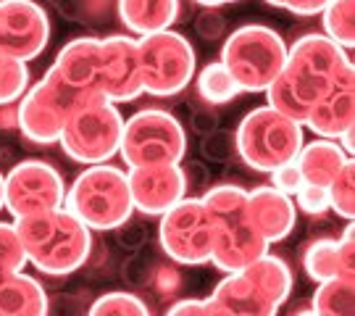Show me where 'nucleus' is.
<instances>
[{
	"label": "nucleus",
	"mask_w": 355,
	"mask_h": 316,
	"mask_svg": "<svg viewBox=\"0 0 355 316\" xmlns=\"http://www.w3.org/2000/svg\"><path fill=\"white\" fill-rule=\"evenodd\" d=\"M350 63L353 58L345 48L334 45L321 32H308L287 48L284 69L266 90V106L305 124L311 108L329 92Z\"/></svg>",
	"instance_id": "1"
},
{
	"label": "nucleus",
	"mask_w": 355,
	"mask_h": 316,
	"mask_svg": "<svg viewBox=\"0 0 355 316\" xmlns=\"http://www.w3.org/2000/svg\"><path fill=\"white\" fill-rule=\"evenodd\" d=\"M16 232L24 245L26 264L48 277L74 274L92 256V229H87L66 208L16 219Z\"/></svg>",
	"instance_id": "2"
},
{
	"label": "nucleus",
	"mask_w": 355,
	"mask_h": 316,
	"mask_svg": "<svg viewBox=\"0 0 355 316\" xmlns=\"http://www.w3.org/2000/svg\"><path fill=\"white\" fill-rule=\"evenodd\" d=\"M211 216V264L221 272H242L268 253V242L248 219V190L240 185H214L200 195Z\"/></svg>",
	"instance_id": "3"
},
{
	"label": "nucleus",
	"mask_w": 355,
	"mask_h": 316,
	"mask_svg": "<svg viewBox=\"0 0 355 316\" xmlns=\"http://www.w3.org/2000/svg\"><path fill=\"white\" fill-rule=\"evenodd\" d=\"M64 208L87 229L108 232L135 216L127 172L111 164L87 166L66 190Z\"/></svg>",
	"instance_id": "4"
},
{
	"label": "nucleus",
	"mask_w": 355,
	"mask_h": 316,
	"mask_svg": "<svg viewBox=\"0 0 355 316\" xmlns=\"http://www.w3.org/2000/svg\"><path fill=\"white\" fill-rule=\"evenodd\" d=\"M287 45L279 32L263 24H245L234 29L221 48V63L240 92H266L282 74Z\"/></svg>",
	"instance_id": "5"
},
{
	"label": "nucleus",
	"mask_w": 355,
	"mask_h": 316,
	"mask_svg": "<svg viewBox=\"0 0 355 316\" xmlns=\"http://www.w3.org/2000/svg\"><path fill=\"white\" fill-rule=\"evenodd\" d=\"M303 142V124L268 106L253 108L234 132L237 158H242L253 172L263 174H271L277 166L295 161Z\"/></svg>",
	"instance_id": "6"
},
{
	"label": "nucleus",
	"mask_w": 355,
	"mask_h": 316,
	"mask_svg": "<svg viewBox=\"0 0 355 316\" xmlns=\"http://www.w3.org/2000/svg\"><path fill=\"white\" fill-rule=\"evenodd\" d=\"M121 132H124L121 111L111 101L98 98V101L85 103L69 114L58 145L76 164H108L119 153Z\"/></svg>",
	"instance_id": "7"
},
{
	"label": "nucleus",
	"mask_w": 355,
	"mask_h": 316,
	"mask_svg": "<svg viewBox=\"0 0 355 316\" xmlns=\"http://www.w3.org/2000/svg\"><path fill=\"white\" fill-rule=\"evenodd\" d=\"M119 153L129 169L155 164H182L187 135L179 119L161 108H142L124 119Z\"/></svg>",
	"instance_id": "8"
},
{
	"label": "nucleus",
	"mask_w": 355,
	"mask_h": 316,
	"mask_svg": "<svg viewBox=\"0 0 355 316\" xmlns=\"http://www.w3.org/2000/svg\"><path fill=\"white\" fill-rule=\"evenodd\" d=\"M142 72V92L153 98H174L190 88L198 58L192 42L182 32L166 29L137 38Z\"/></svg>",
	"instance_id": "9"
},
{
	"label": "nucleus",
	"mask_w": 355,
	"mask_h": 316,
	"mask_svg": "<svg viewBox=\"0 0 355 316\" xmlns=\"http://www.w3.org/2000/svg\"><path fill=\"white\" fill-rule=\"evenodd\" d=\"M55 101L66 114L74 108L105 98L101 90V38H74L58 51L48 74L42 76Z\"/></svg>",
	"instance_id": "10"
},
{
	"label": "nucleus",
	"mask_w": 355,
	"mask_h": 316,
	"mask_svg": "<svg viewBox=\"0 0 355 316\" xmlns=\"http://www.w3.org/2000/svg\"><path fill=\"white\" fill-rule=\"evenodd\" d=\"M66 182L48 161L26 158L6 174V211L16 219L64 208Z\"/></svg>",
	"instance_id": "11"
},
{
	"label": "nucleus",
	"mask_w": 355,
	"mask_h": 316,
	"mask_svg": "<svg viewBox=\"0 0 355 316\" xmlns=\"http://www.w3.org/2000/svg\"><path fill=\"white\" fill-rule=\"evenodd\" d=\"M158 240L174 264H211V216L200 198H184L161 216Z\"/></svg>",
	"instance_id": "12"
},
{
	"label": "nucleus",
	"mask_w": 355,
	"mask_h": 316,
	"mask_svg": "<svg viewBox=\"0 0 355 316\" xmlns=\"http://www.w3.org/2000/svg\"><path fill=\"white\" fill-rule=\"evenodd\" d=\"M51 42L48 11L35 0H0V56L35 61Z\"/></svg>",
	"instance_id": "13"
},
{
	"label": "nucleus",
	"mask_w": 355,
	"mask_h": 316,
	"mask_svg": "<svg viewBox=\"0 0 355 316\" xmlns=\"http://www.w3.org/2000/svg\"><path fill=\"white\" fill-rule=\"evenodd\" d=\"M101 90L114 106L137 101L142 95V72L137 38L108 35L101 38Z\"/></svg>",
	"instance_id": "14"
},
{
	"label": "nucleus",
	"mask_w": 355,
	"mask_h": 316,
	"mask_svg": "<svg viewBox=\"0 0 355 316\" xmlns=\"http://www.w3.org/2000/svg\"><path fill=\"white\" fill-rule=\"evenodd\" d=\"M127 179L135 211L145 216H164L179 201H184L190 190L182 164L135 166L129 169Z\"/></svg>",
	"instance_id": "15"
},
{
	"label": "nucleus",
	"mask_w": 355,
	"mask_h": 316,
	"mask_svg": "<svg viewBox=\"0 0 355 316\" xmlns=\"http://www.w3.org/2000/svg\"><path fill=\"white\" fill-rule=\"evenodd\" d=\"M305 126L324 140H340L345 129L355 126V69H345L331 90L311 108Z\"/></svg>",
	"instance_id": "16"
},
{
	"label": "nucleus",
	"mask_w": 355,
	"mask_h": 316,
	"mask_svg": "<svg viewBox=\"0 0 355 316\" xmlns=\"http://www.w3.org/2000/svg\"><path fill=\"white\" fill-rule=\"evenodd\" d=\"M16 114H19L21 135L29 142H35V145L58 142L61 129H64L66 119H69V114L61 108V103L55 101L48 92V88L42 85V79L21 95V101L16 103Z\"/></svg>",
	"instance_id": "17"
},
{
	"label": "nucleus",
	"mask_w": 355,
	"mask_h": 316,
	"mask_svg": "<svg viewBox=\"0 0 355 316\" xmlns=\"http://www.w3.org/2000/svg\"><path fill=\"white\" fill-rule=\"evenodd\" d=\"M248 219L255 227V232L271 245L290 238L295 222H297V208L290 195H284L271 185L248 190Z\"/></svg>",
	"instance_id": "18"
},
{
	"label": "nucleus",
	"mask_w": 355,
	"mask_h": 316,
	"mask_svg": "<svg viewBox=\"0 0 355 316\" xmlns=\"http://www.w3.org/2000/svg\"><path fill=\"white\" fill-rule=\"evenodd\" d=\"M211 301L229 316H277L279 306L255 285L245 272H232L211 292Z\"/></svg>",
	"instance_id": "19"
},
{
	"label": "nucleus",
	"mask_w": 355,
	"mask_h": 316,
	"mask_svg": "<svg viewBox=\"0 0 355 316\" xmlns=\"http://www.w3.org/2000/svg\"><path fill=\"white\" fill-rule=\"evenodd\" d=\"M116 13L132 38H148L174 26L179 0H116Z\"/></svg>",
	"instance_id": "20"
},
{
	"label": "nucleus",
	"mask_w": 355,
	"mask_h": 316,
	"mask_svg": "<svg viewBox=\"0 0 355 316\" xmlns=\"http://www.w3.org/2000/svg\"><path fill=\"white\" fill-rule=\"evenodd\" d=\"M350 161V156L340 148L337 140L316 138L311 142H303L295 164L303 174V182L316 188H329L331 179L343 172V166Z\"/></svg>",
	"instance_id": "21"
},
{
	"label": "nucleus",
	"mask_w": 355,
	"mask_h": 316,
	"mask_svg": "<svg viewBox=\"0 0 355 316\" xmlns=\"http://www.w3.org/2000/svg\"><path fill=\"white\" fill-rule=\"evenodd\" d=\"M48 292L35 277L13 272L0 277V316H48Z\"/></svg>",
	"instance_id": "22"
},
{
	"label": "nucleus",
	"mask_w": 355,
	"mask_h": 316,
	"mask_svg": "<svg viewBox=\"0 0 355 316\" xmlns=\"http://www.w3.org/2000/svg\"><path fill=\"white\" fill-rule=\"evenodd\" d=\"M242 272L253 279L255 285L266 292L268 298L279 306V308L284 306V301L290 298L292 272H290V266L284 264L282 258H277V256H268V253H263L258 261H253L250 266H245Z\"/></svg>",
	"instance_id": "23"
},
{
	"label": "nucleus",
	"mask_w": 355,
	"mask_h": 316,
	"mask_svg": "<svg viewBox=\"0 0 355 316\" xmlns=\"http://www.w3.org/2000/svg\"><path fill=\"white\" fill-rule=\"evenodd\" d=\"M311 311L316 316H355V282L329 279L313 292Z\"/></svg>",
	"instance_id": "24"
},
{
	"label": "nucleus",
	"mask_w": 355,
	"mask_h": 316,
	"mask_svg": "<svg viewBox=\"0 0 355 316\" xmlns=\"http://www.w3.org/2000/svg\"><path fill=\"white\" fill-rule=\"evenodd\" d=\"M324 38L345 51H353L355 45V0H329L321 11Z\"/></svg>",
	"instance_id": "25"
},
{
	"label": "nucleus",
	"mask_w": 355,
	"mask_h": 316,
	"mask_svg": "<svg viewBox=\"0 0 355 316\" xmlns=\"http://www.w3.org/2000/svg\"><path fill=\"white\" fill-rule=\"evenodd\" d=\"M195 88H198L200 101L208 103V106H224V103H232L234 98L242 95L221 61L203 66V72L195 76Z\"/></svg>",
	"instance_id": "26"
},
{
	"label": "nucleus",
	"mask_w": 355,
	"mask_h": 316,
	"mask_svg": "<svg viewBox=\"0 0 355 316\" xmlns=\"http://www.w3.org/2000/svg\"><path fill=\"white\" fill-rule=\"evenodd\" d=\"M303 269L316 285L337 279V240L324 238L311 242L303 253Z\"/></svg>",
	"instance_id": "27"
},
{
	"label": "nucleus",
	"mask_w": 355,
	"mask_h": 316,
	"mask_svg": "<svg viewBox=\"0 0 355 316\" xmlns=\"http://www.w3.org/2000/svg\"><path fill=\"white\" fill-rule=\"evenodd\" d=\"M85 316H153L142 298L127 290L105 292L95 298Z\"/></svg>",
	"instance_id": "28"
},
{
	"label": "nucleus",
	"mask_w": 355,
	"mask_h": 316,
	"mask_svg": "<svg viewBox=\"0 0 355 316\" xmlns=\"http://www.w3.org/2000/svg\"><path fill=\"white\" fill-rule=\"evenodd\" d=\"M329 195V211L345 219V222H353L355 216V161L350 158L343 166V172L331 179V185L327 188Z\"/></svg>",
	"instance_id": "29"
},
{
	"label": "nucleus",
	"mask_w": 355,
	"mask_h": 316,
	"mask_svg": "<svg viewBox=\"0 0 355 316\" xmlns=\"http://www.w3.org/2000/svg\"><path fill=\"white\" fill-rule=\"evenodd\" d=\"M29 90V66L11 56H0V106L19 103Z\"/></svg>",
	"instance_id": "30"
},
{
	"label": "nucleus",
	"mask_w": 355,
	"mask_h": 316,
	"mask_svg": "<svg viewBox=\"0 0 355 316\" xmlns=\"http://www.w3.org/2000/svg\"><path fill=\"white\" fill-rule=\"evenodd\" d=\"M66 19L87 26H101L111 19L114 0H51Z\"/></svg>",
	"instance_id": "31"
},
{
	"label": "nucleus",
	"mask_w": 355,
	"mask_h": 316,
	"mask_svg": "<svg viewBox=\"0 0 355 316\" xmlns=\"http://www.w3.org/2000/svg\"><path fill=\"white\" fill-rule=\"evenodd\" d=\"M26 253L24 245L19 240V232L13 222H0V269L3 272H24Z\"/></svg>",
	"instance_id": "32"
},
{
	"label": "nucleus",
	"mask_w": 355,
	"mask_h": 316,
	"mask_svg": "<svg viewBox=\"0 0 355 316\" xmlns=\"http://www.w3.org/2000/svg\"><path fill=\"white\" fill-rule=\"evenodd\" d=\"M200 153L203 158L214 161V164H227L237 156V145H234V132H224V129H214L208 132L200 142Z\"/></svg>",
	"instance_id": "33"
},
{
	"label": "nucleus",
	"mask_w": 355,
	"mask_h": 316,
	"mask_svg": "<svg viewBox=\"0 0 355 316\" xmlns=\"http://www.w3.org/2000/svg\"><path fill=\"white\" fill-rule=\"evenodd\" d=\"M292 201H295V208H300V211L308 216H324L329 211L327 188H316V185H308V182L295 192Z\"/></svg>",
	"instance_id": "34"
},
{
	"label": "nucleus",
	"mask_w": 355,
	"mask_h": 316,
	"mask_svg": "<svg viewBox=\"0 0 355 316\" xmlns=\"http://www.w3.org/2000/svg\"><path fill=\"white\" fill-rule=\"evenodd\" d=\"M353 222H347L343 238L337 240V279L355 282V242H353Z\"/></svg>",
	"instance_id": "35"
},
{
	"label": "nucleus",
	"mask_w": 355,
	"mask_h": 316,
	"mask_svg": "<svg viewBox=\"0 0 355 316\" xmlns=\"http://www.w3.org/2000/svg\"><path fill=\"white\" fill-rule=\"evenodd\" d=\"M148 285H150L161 298H171V295H177L179 288H182V274H179V269L174 264H158V266H153L150 282H148Z\"/></svg>",
	"instance_id": "36"
},
{
	"label": "nucleus",
	"mask_w": 355,
	"mask_h": 316,
	"mask_svg": "<svg viewBox=\"0 0 355 316\" xmlns=\"http://www.w3.org/2000/svg\"><path fill=\"white\" fill-rule=\"evenodd\" d=\"M303 185H305L303 174H300V169H297L295 161L277 166V169L271 172V188L284 192V195H290V198H295V192L303 188Z\"/></svg>",
	"instance_id": "37"
},
{
	"label": "nucleus",
	"mask_w": 355,
	"mask_h": 316,
	"mask_svg": "<svg viewBox=\"0 0 355 316\" xmlns=\"http://www.w3.org/2000/svg\"><path fill=\"white\" fill-rule=\"evenodd\" d=\"M114 232H116V240L121 242V248H127V251H140L142 245L148 242V227L142 222H135V219L124 222Z\"/></svg>",
	"instance_id": "38"
},
{
	"label": "nucleus",
	"mask_w": 355,
	"mask_h": 316,
	"mask_svg": "<svg viewBox=\"0 0 355 316\" xmlns=\"http://www.w3.org/2000/svg\"><path fill=\"white\" fill-rule=\"evenodd\" d=\"M195 29H198L200 38L218 40L227 32V22H224V16L216 11V8H205V11L195 19Z\"/></svg>",
	"instance_id": "39"
},
{
	"label": "nucleus",
	"mask_w": 355,
	"mask_h": 316,
	"mask_svg": "<svg viewBox=\"0 0 355 316\" xmlns=\"http://www.w3.org/2000/svg\"><path fill=\"white\" fill-rule=\"evenodd\" d=\"M266 3L274 8L295 13V16H316L327 8L329 0H266Z\"/></svg>",
	"instance_id": "40"
},
{
	"label": "nucleus",
	"mask_w": 355,
	"mask_h": 316,
	"mask_svg": "<svg viewBox=\"0 0 355 316\" xmlns=\"http://www.w3.org/2000/svg\"><path fill=\"white\" fill-rule=\"evenodd\" d=\"M87 308L76 295H58L48 303V316H85Z\"/></svg>",
	"instance_id": "41"
},
{
	"label": "nucleus",
	"mask_w": 355,
	"mask_h": 316,
	"mask_svg": "<svg viewBox=\"0 0 355 316\" xmlns=\"http://www.w3.org/2000/svg\"><path fill=\"white\" fill-rule=\"evenodd\" d=\"M150 272L153 266L145 258H140V256L129 258L127 264H124V279H127L129 285H148L150 282Z\"/></svg>",
	"instance_id": "42"
},
{
	"label": "nucleus",
	"mask_w": 355,
	"mask_h": 316,
	"mask_svg": "<svg viewBox=\"0 0 355 316\" xmlns=\"http://www.w3.org/2000/svg\"><path fill=\"white\" fill-rule=\"evenodd\" d=\"M166 316H205V298H187L168 308Z\"/></svg>",
	"instance_id": "43"
},
{
	"label": "nucleus",
	"mask_w": 355,
	"mask_h": 316,
	"mask_svg": "<svg viewBox=\"0 0 355 316\" xmlns=\"http://www.w3.org/2000/svg\"><path fill=\"white\" fill-rule=\"evenodd\" d=\"M0 129H19L16 103H11V106H0Z\"/></svg>",
	"instance_id": "44"
},
{
	"label": "nucleus",
	"mask_w": 355,
	"mask_h": 316,
	"mask_svg": "<svg viewBox=\"0 0 355 316\" xmlns=\"http://www.w3.org/2000/svg\"><path fill=\"white\" fill-rule=\"evenodd\" d=\"M337 142H340V148H343V151H345V153H347V156H350V158H353L355 126H350V129H345L343 135H340V140H337Z\"/></svg>",
	"instance_id": "45"
},
{
	"label": "nucleus",
	"mask_w": 355,
	"mask_h": 316,
	"mask_svg": "<svg viewBox=\"0 0 355 316\" xmlns=\"http://www.w3.org/2000/svg\"><path fill=\"white\" fill-rule=\"evenodd\" d=\"M205 316H229L221 306H216L211 298H205Z\"/></svg>",
	"instance_id": "46"
},
{
	"label": "nucleus",
	"mask_w": 355,
	"mask_h": 316,
	"mask_svg": "<svg viewBox=\"0 0 355 316\" xmlns=\"http://www.w3.org/2000/svg\"><path fill=\"white\" fill-rule=\"evenodd\" d=\"M198 6L203 8H221V6H229V3H237V0H195Z\"/></svg>",
	"instance_id": "47"
},
{
	"label": "nucleus",
	"mask_w": 355,
	"mask_h": 316,
	"mask_svg": "<svg viewBox=\"0 0 355 316\" xmlns=\"http://www.w3.org/2000/svg\"><path fill=\"white\" fill-rule=\"evenodd\" d=\"M6 208V174L0 172V211Z\"/></svg>",
	"instance_id": "48"
},
{
	"label": "nucleus",
	"mask_w": 355,
	"mask_h": 316,
	"mask_svg": "<svg viewBox=\"0 0 355 316\" xmlns=\"http://www.w3.org/2000/svg\"><path fill=\"white\" fill-rule=\"evenodd\" d=\"M295 316H316V314H313V311L308 308V311H300V314H295Z\"/></svg>",
	"instance_id": "49"
},
{
	"label": "nucleus",
	"mask_w": 355,
	"mask_h": 316,
	"mask_svg": "<svg viewBox=\"0 0 355 316\" xmlns=\"http://www.w3.org/2000/svg\"><path fill=\"white\" fill-rule=\"evenodd\" d=\"M3 274H8V272H3V269H0V277H3Z\"/></svg>",
	"instance_id": "50"
}]
</instances>
